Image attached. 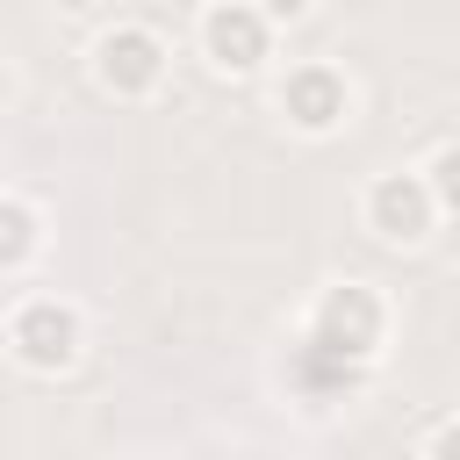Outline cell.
<instances>
[{
    "label": "cell",
    "mask_w": 460,
    "mask_h": 460,
    "mask_svg": "<svg viewBox=\"0 0 460 460\" xmlns=\"http://www.w3.org/2000/svg\"><path fill=\"white\" fill-rule=\"evenodd\" d=\"M79 345H86V316L65 295H29V302L7 309V352H14V367L65 374V367H79Z\"/></svg>",
    "instance_id": "7a4b0ae2"
},
{
    "label": "cell",
    "mask_w": 460,
    "mask_h": 460,
    "mask_svg": "<svg viewBox=\"0 0 460 460\" xmlns=\"http://www.w3.org/2000/svg\"><path fill=\"white\" fill-rule=\"evenodd\" d=\"M58 7H65V14H93L101 0H58Z\"/></svg>",
    "instance_id": "7c38bea8"
},
{
    "label": "cell",
    "mask_w": 460,
    "mask_h": 460,
    "mask_svg": "<svg viewBox=\"0 0 460 460\" xmlns=\"http://www.w3.org/2000/svg\"><path fill=\"white\" fill-rule=\"evenodd\" d=\"M424 453H431V460H460V417L431 424V431H424Z\"/></svg>",
    "instance_id": "9c48e42d"
},
{
    "label": "cell",
    "mask_w": 460,
    "mask_h": 460,
    "mask_svg": "<svg viewBox=\"0 0 460 460\" xmlns=\"http://www.w3.org/2000/svg\"><path fill=\"white\" fill-rule=\"evenodd\" d=\"M165 65H172V50H165V36L151 22H108L93 36V86L115 93V101L158 93L165 86Z\"/></svg>",
    "instance_id": "3957f363"
},
{
    "label": "cell",
    "mask_w": 460,
    "mask_h": 460,
    "mask_svg": "<svg viewBox=\"0 0 460 460\" xmlns=\"http://www.w3.org/2000/svg\"><path fill=\"white\" fill-rule=\"evenodd\" d=\"M359 216H367V230H374L381 244H395V252H410V244H424V237L438 230L431 180H424V172H402V165L367 180V194H359Z\"/></svg>",
    "instance_id": "8992f818"
},
{
    "label": "cell",
    "mask_w": 460,
    "mask_h": 460,
    "mask_svg": "<svg viewBox=\"0 0 460 460\" xmlns=\"http://www.w3.org/2000/svg\"><path fill=\"white\" fill-rule=\"evenodd\" d=\"M43 252V216L22 194H0V273H22Z\"/></svg>",
    "instance_id": "52a82bcc"
},
{
    "label": "cell",
    "mask_w": 460,
    "mask_h": 460,
    "mask_svg": "<svg viewBox=\"0 0 460 460\" xmlns=\"http://www.w3.org/2000/svg\"><path fill=\"white\" fill-rule=\"evenodd\" d=\"M7 101H14V65L0 58V108H7Z\"/></svg>",
    "instance_id": "8fae6325"
},
{
    "label": "cell",
    "mask_w": 460,
    "mask_h": 460,
    "mask_svg": "<svg viewBox=\"0 0 460 460\" xmlns=\"http://www.w3.org/2000/svg\"><path fill=\"white\" fill-rule=\"evenodd\" d=\"M273 108H280L288 129H302V137H338V129L352 122V79H345L338 65H323V58H302V65L280 72Z\"/></svg>",
    "instance_id": "5b68a950"
},
{
    "label": "cell",
    "mask_w": 460,
    "mask_h": 460,
    "mask_svg": "<svg viewBox=\"0 0 460 460\" xmlns=\"http://www.w3.org/2000/svg\"><path fill=\"white\" fill-rule=\"evenodd\" d=\"M252 7H259V14L273 22V29H295V22H302V14L316 7V0H252Z\"/></svg>",
    "instance_id": "30bf717a"
},
{
    "label": "cell",
    "mask_w": 460,
    "mask_h": 460,
    "mask_svg": "<svg viewBox=\"0 0 460 460\" xmlns=\"http://www.w3.org/2000/svg\"><path fill=\"white\" fill-rule=\"evenodd\" d=\"M424 180H431L438 216H460V144H438V151L424 158Z\"/></svg>",
    "instance_id": "ba28073f"
},
{
    "label": "cell",
    "mask_w": 460,
    "mask_h": 460,
    "mask_svg": "<svg viewBox=\"0 0 460 460\" xmlns=\"http://www.w3.org/2000/svg\"><path fill=\"white\" fill-rule=\"evenodd\" d=\"M309 345L345 359V367H374L381 345H388V302L367 280H331L309 302Z\"/></svg>",
    "instance_id": "6da1fadb"
},
{
    "label": "cell",
    "mask_w": 460,
    "mask_h": 460,
    "mask_svg": "<svg viewBox=\"0 0 460 460\" xmlns=\"http://www.w3.org/2000/svg\"><path fill=\"white\" fill-rule=\"evenodd\" d=\"M194 43H201L208 72H223V79H259L266 58H273V22H266L252 0H208L201 22H194Z\"/></svg>",
    "instance_id": "277c9868"
}]
</instances>
